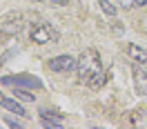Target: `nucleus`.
<instances>
[{
    "label": "nucleus",
    "mask_w": 147,
    "mask_h": 129,
    "mask_svg": "<svg viewBox=\"0 0 147 129\" xmlns=\"http://www.w3.org/2000/svg\"><path fill=\"white\" fill-rule=\"evenodd\" d=\"M76 74L80 85L89 87V89H100L102 85L107 83V71L102 69V60L100 54L96 49H87L78 56L76 60Z\"/></svg>",
    "instance_id": "1"
},
{
    "label": "nucleus",
    "mask_w": 147,
    "mask_h": 129,
    "mask_svg": "<svg viewBox=\"0 0 147 129\" xmlns=\"http://www.w3.org/2000/svg\"><path fill=\"white\" fill-rule=\"evenodd\" d=\"M29 38L36 45H54V42L60 40V34L49 22H36V25H31V29H29Z\"/></svg>",
    "instance_id": "2"
},
{
    "label": "nucleus",
    "mask_w": 147,
    "mask_h": 129,
    "mask_svg": "<svg viewBox=\"0 0 147 129\" xmlns=\"http://www.w3.org/2000/svg\"><path fill=\"white\" fill-rule=\"evenodd\" d=\"M2 85H9V87H20V89H40L42 83L36 76H5L2 78Z\"/></svg>",
    "instance_id": "3"
},
{
    "label": "nucleus",
    "mask_w": 147,
    "mask_h": 129,
    "mask_svg": "<svg viewBox=\"0 0 147 129\" xmlns=\"http://www.w3.org/2000/svg\"><path fill=\"white\" fill-rule=\"evenodd\" d=\"M76 60L78 58H71V56H56L47 62V67L51 71H58V74H69V71L76 69Z\"/></svg>",
    "instance_id": "4"
},
{
    "label": "nucleus",
    "mask_w": 147,
    "mask_h": 129,
    "mask_svg": "<svg viewBox=\"0 0 147 129\" xmlns=\"http://www.w3.org/2000/svg\"><path fill=\"white\" fill-rule=\"evenodd\" d=\"M0 107H5L7 111L16 114V116H22V118H27V116H29L27 109H25V107H22L16 98H9V96H5L2 91H0Z\"/></svg>",
    "instance_id": "5"
},
{
    "label": "nucleus",
    "mask_w": 147,
    "mask_h": 129,
    "mask_svg": "<svg viewBox=\"0 0 147 129\" xmlns=\"http://www.w3.org/2000/svg\"><path fill=\"white\" fill-rule=\"evenodd\" d=\"M40 122H42V127H51V129H58L63 127V116L60 114H56V111H47V109H40Z\"/></svg>",
    "instance_id": "6"
},
{
    "label": "nucleus",
    "mask_w": 147,
    "mask_h": 129,
    "mask_svg": "<svg viewBox=\"0 0 147 129\" xmlns=\"http://www.w3.org/2000/svg\"><path fill=\"white\" fill-rule=\"evenodd\" d=\"M127 56L134 60V62H138V64H147V49L134 45V42L127 45Z\"/></svg>",
    "instance_id": "7"
},
{
    "label": "nucleus",
    "mask_w": 147,
    "mask_h": 129,
    "mask_svg": "<svg viewBox=\"0 0 147 129\" xmlns=\"http://www.w3.org/2000/svg\"><path fill=\"white\" fill-rule=\"evenodd\" d=\"M134 83H136V91L140 96H147V71L136 67L134 69Z\"/></svg>",
    "instance_id": "8"
},
{
    "label": "nucleus",
    "mask_w": 147,
    "mask_h": 129,
    "mask_svg": "<svg viewBox=\"0 0 147 129\" xmlns=\"http://www.w3.org/2000/svg\"><path fill=\"white\" fill-rule=\"evenodd\" d=\"M131 125L140 129H147V107H138L134 114H131Z\"/></svg>",
    "instance_id": "9"
},
{
    "label": "nucleus",
    "mask_w": 147,
    "mask_h": 129,
    "mask_svg": "<svg viewBox=\"0 0 147 129\" xmlns=\"http://www.w3.org/2000/svg\"><path fill=\"white\" fill-rule=\"evenodd\" d=\"M98 5H100V9H102V13H107V16H111V18H114V16H116V13H118V9H116V7H114V5H111L109 0H98Z\"/></svg>",
    "instance_id": "10"
},
{
    "label": "nucleus",
    "mask_w": 147,
    "mask_h": 129,
    "mask_svg": "<svg viewBox=\"0 0 147 129\" xmlns=\"http://www.w3.org/2000/svg\"><path fill=\"white\" fill-rule=\"evenodd\" d=\"M120 5H123L125 9H134V7H143V5H147V0H120Z\"/></svg>",
    "instance_id": "11"
},
{
    "label": "nucleus",
    "mask_w": 147,
    "mask_h": 129,
    "mask_svg": "<svg viewBox=\"0 0 147 129\" xmlns=\"http://www.w3.org/2000/svg\"><path fill=\"white\" fill-rule=\"evenodd\" d=\"M16 96H18L20 100H34V98H36V96H31L29 91H22L20 87H16Z\"/></svg>",
    "instance_id": "12"
},
{
    "label": "nucleus",
    "mask_w": 147,
    "mask_h": 129,
    "mask_svg": "<svg viewBox=\"0 0 147 129\" xmlns=\"http://www.w3.org/2000/svg\"><path fill=\"white\" fill-rule=\"evenodd\" d=\"M31 2H42V5H56V7H60V5H67L69 0H31Z\"/></svg>",
    "instance_id": "13"
},
{
    "label": "nucleus",
    "mask_w": 147,
    "mask_h": 129,
    "mask_svg": "<svg viewBox=\"0 0 147 129\" xmlns=\"http://www.w3.org/2000/svg\"><path fill=\"white\" fill-rule=\"evenodd\" d=\"M9 40V34H5V31H0V45H5Z\"/></svg>",
    "instance_id": "14"
}]
</instances>
